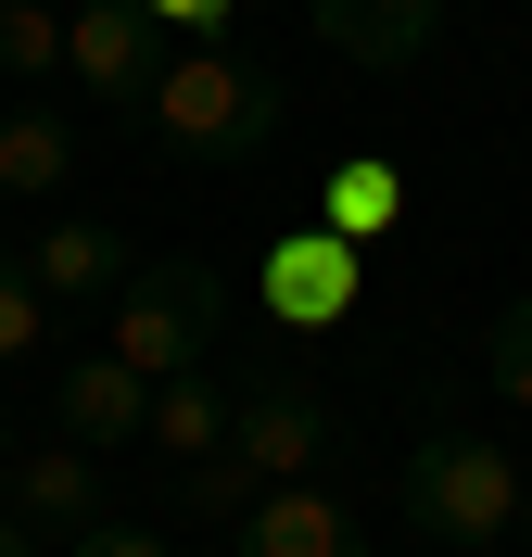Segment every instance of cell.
<instances>
[{
    "mask_svg": "<svg viewBox=\"0 0 532 557\" xmlns=\"http://www.w3.org/2000/svg\"><path fill=\"white\" fill-rule=\"evenodd\" d=\"M330 444H343V431H330V406L292 381V368H242V418H228V456H242L267 494H280V482H318V456H330Z\"/></svg>",
    "mask_w": 532,
    "mask_h": 557,
    "instance_id": "cell-4",
    "label": "cell"
},
{
    "mask_svg": "<svg viewBox=\"0 0 532 557\" xmlns=\"http://www.w3.org/2000/svg\"><path fill=\"white\" fill-rule=\"evenodd\" d=\"M0 13H13V0H0Z\"/></svg>",
    "mask_w": 532,
    "mask_h": 557,
    "instance_id": "cell-25",
    "label": "cell"
},
{
    "mask_svg": "<svg viewBox=\"0 0 532 557\" xmlns=\"http://www.w3.org/2000/svg\"><path fill=\"white\" fill-rule=\"evenodd\" d=\"M393 215H406V177H393L381 152H355V165H330V177H318V228H343L355 253L381 242Z\"/></svg>",
    "mask_w": 532,
    "mask_h": 557,
    "instance_id": "cell-13",
    "label": "cell"
},
{
    "mask_svg": "<svg viewBox=\"0 0 532 557\" xmlns=\"http://www.w3.org/2000/svg\"><path fill=\"white\" fill-rule=\"evenodd\" d=\"M0 557H38V532H26V520H0Z\"/></svg>",
    "mask_w": 532,
    "mask_h": 557,
    "instance_id": "cell-21",
    "label": "cell"
},
{
    "mask_svg": "<svg viewBox=\"0 0 532 557\" xmlns=\"http://www.w3.org/2000/svg\"><path fill=\"white\" fill-rule=\"evenodd\" d=\"M51 418H64V444H76V456L140 444V431H152V381H140V368H114V355L89 343V355H64V393H51Z\"/></svg>",
    "mask_w": 532,
    "mask_h": 557,
    "instance_id": "cell-9",
    "label": "cell"
},
{
    "mask_svg": "<svg viewBox=\"0 0 532 557\" xmlns=\"http://www.w3.org/2000/svg\"><path fill=\"white\" fill-rule=\"evenodd\" d=\"M26 278H38V305H89V292H127L140 253H127V228H102V215H64V228L26 242Z\"/></svg>",
    "mask_w": 532,
    "mask_h": 557,
    "instance_id": "cell-10",
    "label": "cell"
},
{
    "mask_svg": "<svg viewBox=\"0 0 532 557\" xmlns=\"http://www.w3.org/2000/svg\"><path fill=\"white\" fill-rule=\"evenodd\" d=\"M64 557H177V545H165V532H140V520H89Z\"/></svg>",
    "mask_w": 532,
    "mask_h": 557,
    "instance_id": "cell-19",
    "label": "cell"
},
{
    "mask_svg": "<svg viewBox=\"0 0 532 557\" xmlns=\"http://www.w3.org/2000/svg\"><path fill=\"white\" fill-rule=\"evenodd\" d=\"M228 557H368V520H355L330 482H280L242 507V545Z\"/></svg>",
    "mask_w": 532,
    "mask_h": 557,
    "instance_id": "cell-7",
    "label": "cell"
},
{
    "mask_svg": "<svg viewBox=\"0 0 532 557\" xmlns=\"http://www.w3.org/2000/svg\"><path fill=\"white\" fill-rule=\"evenodd\" d=\"M0 469H13V444H0Z\"/></svg>",
    "mask_w": 532,
    "mask_h": 557,
    "instance_id": "cell-24",
    "label": "cell"
},
{
    "mask_svg": "<svg viewBox=\"0 0 532 557\" xmlns=\"http://www.w3.org/2000/svg\"><path fill=\"white\" fill-rule=\"evenodd\" d=\"M393 507H406V532H431V545H507L520 532V469H507V444H482V431H431V444H406V469H393Z\"/></svg>",
    "mask_w": 532,
    "mask_h": 557,
    "instance_id": "cell-2",
    "label": "cell"
},
{
    "mask_svg": "<svg viewBox=\"0 0 532 557\" xmlns=\"http://www.w3.org/2000/svg\"><path fill=\"white\" fill-rule=\"evenodd\" d=\"M280 114H292V89L253 64L242 38H190V51H165L140 127L165 139L177 165H253V152L280 139Z\"/></svg>",
    "mask_w": 532,
    "mask_h": 557,
    "instance_id": "cell-1",
    "label": "cell"
},
{
    "mask_svg": "<svg viewBox=\"0 0 532 557\" xmlns=\"http://www.w3.org/2000/svg\"><path fill=\"white\" fill-rule=\"evenodd\" d=\"M253 494H267V482H253L242 456H203V469L177 482V507H190V520H228V532H242V507H253Z\"/></svg>",
    "mask_w": 532,
    "mask_h": 557,
    "instance_id": "cell-18",
    "label": "cell"
},
{
    "mask_svg": "<svg viewBox=\"0 0 532 557\" xmlns=\"http://www.w3.org/2000/svg\"><path fill=\"white\" fill-rule=\"evenodd\" d=\"M355 292H368V253H355L343 228L305 215L292 242H267V317H280V330H343Z\"/></svg>",
    "mask_w": 532,
    "mask_h": 557,
    "instance_id": "cell-6",
    "label": "cell"
},
{
    "mask_svg": "<svg viewBox=\"0 0 532 557\" xmlns=\"http://www.w3.org/2000/svg\"><path fill=\"white\" fill-rule=\"evenodd\" d=\"M228 418H242V381H215V368H177V381H152V456H228Z\"/></svg>",
    "mask_w": 532,
    "mask_h": 557,
    "instance_id": "cell-11",
    "label": "cell"
},
{
    "mask_svg": "<svg viewBox=\"0 0 532 557\" xmlns=\"http://www.w3.org/2000/svg\"><path fill=\"white\" fill-rule=\"evenodd\" d=\"M520 557H532V482H520Z\"/></svg>",
    "mask_w": 532,
    "mask_h": 557,
    "instance_id": "cell-22",
    "label": "cell"
},
{
    "mask_svg": "<svg viewBox=\"0 0 532 557\" xmlns=\"http://www.w3.org/2000/svg\"><path fill=\"white\" fill-rule=\"evenodd\" d=\"M38 343H51V305H38V278H26V253H0V368H26Z\"/></svg>",
    "mask_w": 532,
    "mask_h": 557,
    "instance_id": "cell-16",
    "label": "cell"
},
{
    "mask_svg": "<svg viewBox=\"0 0 532 557\" xmlns=\"http://www.w3.org/2000/svg\"><path fill=\"white\" fill-rule=\"evenodd\" d=\"M305 13H318V38L343 64H368V76L431 64V38H444V0H305Z\"/></svg>",
    "mask_w": 532,
    "mask_h": 557,
    "instance_id": "cell-8",
    "label": "cell"
},
{
    "mask_svg": "<svg viewBox=\"0 0 532 557\" xmlns=\"http://www.w3.org/2000/svg\"><path fill=\"white\" fill-rule=\"evenodd\" d=\"M482 381H495V393H507V406H520V418H532V292H520V305H507V317H495V330H482Z\"/></svg>",
    "mask_w": 532,
    "mask_h": 557,
    "instance_id": "cell-15",
    "label": "cell"
},
{
    "mask_svg": "<svg viewBox=\"0 0 532 557\" xmlns=\"http://www.w3.org/2000/svg\"><path fill=\"white\" fill-rule=\"evenodd\" d=\"M64 64H76V89H89V102L152 114V76H165V26H152L140 0H76V13H64Z\"/></svg>",
    "mask_w": 532,
    "mask_h": 557,
    "instance_id": "cell-5",
    "label": "cell"
},
{
    "mask_svg": "<svg viewBox=\"0 0 532 557\" xmlns=\"http://www.w3.org/2000/svg\"><path fill=\"white\" fill-rule=\"evenodd\" d=\"M0 64L51 76V64H64V13H51V0H13V13H0Z\"/></svg>",
    "mask_w": 532,
    "mask_h": 557,
    "instance_id": "cell-17",
    "label": "cell"
},
{
    "mask_svg": "<svg viewBox=\"0 0 532 557\" xmlns=\"http://www.w3.org/2000/svg\"><path fill=\"white\" fill-rule=\"evenodd\" d=\"M152 26H190V38H228V13H242V0H140Z\"/></svg>",
    "mask_w": 532,
    "mask_h": 557,
    "instance_id": "cell-20",
    "label": "cell"
},
{
    "mask_svg": "<svg viewBox=\"0 0 532 557\" xmlns=\"http://www.w3.org/2000/svg\"><path fill=\"white\" fill-rule=\"evenodd\" d=\"M13 494H26V520H51V532H89V520H102V469H89L76 444L13 456Z\"/></svg>",
    "mask_w": 532,
    "mask_h": 557,
    "instance_id": "cell-12",
    "label": "cell"
},
{
    "mask_svg": "<svg viewBox=\"0 0 532 557\" xmlns=\"http://www.w3.org/2000/svg\"><path fill=\"white\" fill-rule=\"evenodd\" d=\"M215 317H228V278H215L203 253H165V267H140L114 292L102 355L140 368V381H177V368H215Z\"/></svg>",
    "mask_w": 532,
    "mask_h": 557,
    "instance_id": "cell-3",
    "label": "cell"
},
{
    "mask_svg": "<svg viewBox=\"0 0 532 557\" xmlns=\"http://www.w3.org/2000/svg\"><path fill=\"white\" fill-rule=\"evenodd\" d=\"M64 165H76L64 114H0V190H13V203H38V190H64Z\"/></svg>",
    "mask_w": 532,
    "mask_h": 557,
    "instance_id": "cell-14",
    "label": "cell"
},
{
    "mask_svg": "<svg viewBox=\"0 0 532 557\" xmlns=\"http://www.w3.org/2000/svg\"><path fill=\"white\" fill-rule=\"evenodd\" d=\"M469 557H520V545H469Z\"/></svg>",
    "mask_w": 532,
    "mask_h": 557,
    "instance_id": "cell-23",
    "label": "cell"
}]
</instances>
